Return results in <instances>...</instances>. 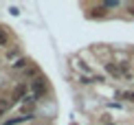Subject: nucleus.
Instances as JSON below:
<instances>
[{
    "instance_id": "nucleus-8",
    "label": "nucleus",
    "mask_w": 134,
    "mask_h": 125,
    "mask_svg": "<svg viewBox=\"0 0 134 125\" xmlns=\"http://www.w3.org/2000/svg\"><path fill=\"white\" fill-rule=\"evenodd\" d=\"M7 59H9V61H13V59H20V50H18V48L9 50V53H7Z\"/></svg>"
},
{
    "instance_id": "nucleus-13",
    "label": "nucleus",
    "mask_w": 134,
    "mask_h": 125,
    "mask_svg": "<svg viewBox=\"0 0 134 125\" xmlns=\"http://www.w3.org/2000/svg\"><path fill=\"white\" fill-rule=\"evenodd\" d=\"M127 9H130V13H134V4H127Z\"/></svg>"
},
{
    "instance_id": "nucleus-7",
    "label": "nucleus",
    "mask_w": 134,
    "mask_h": 125,
    "mask_svg": "<svg viewBox=\"0 0 134 125\" xmlns=\"http://www.w3.org/2000/svg\"><path fill=\"white\" fill-rule=\"evenodd\" d=\"M0 46H9V35L4 33V29H0Z\"/></svg>"
},
{
    "instance_id": "nucleus-11",
    "label": "nucleus",
    "mask_w": 134,
    "mask_h": 125,
    "mask_svg": "<svg viewBox=\"0 0 134 125\" xmlns=\"http://www.w3.org/2000/svg\"><path fill=\"white\" fill-rule=\"evenodd\" d=\"M112 7H119V2H103V9H112Z\"/></svg>"
},
{
    "instance_id": "nucleus-10",
    "label": "nucleus",
    "mask_w": 134,
    "mask_h": 125,
    "mask_svg": "<svg viewBox=\"0 0 134 125\" xmlns=\"http://www.w3.org/2000/svg\"><path fill=\"white\" fill-rule=\"evenodd\" d=\"M37 72H40L37 68H29V70H26V77H33V75H37Z\"/></svg>"
},
{
    "instance_id": "nucleus-2",
    "label": "nucleus",
    "mask_w": 134,
    "mask_h": 125,
    "mask_svg": "<svg viewBox=\"0 0 134 125\" xmlns=\"http://www.w3.org/2000/svg\"><path fill=\"white\" fill-rule=\"evenodd\" d=\"M29 96V86L26 83H18V86L13 88V92H11V105H18V103H22V101Z\"/></svg>"
},
{
    "instance_id": "nucleus-3",
    "label": "nucleus",
    "mask_w": 134,
    "mask_h": 125,
    "mask_svg": "<svg viewBox=\"0 0 134 125\" xmlns=\"http://www.w3.org/2000/svg\"><path fill=\"white\" fill-rule=\"evenodd\" d=\"M105 66V72H108L112 79H121V68L116 66V64H112V61H108V64H103Z\"/></svg>"
},
{
    "instance_id": "nucleus-9",
    "label": "nucleus",
    "mask_w": 134,
    "mask_h": 125,
    "mask_svg": "<svg viewBox=\"0 0 134 125\" xmlns=\"http://www.w3.org/2000/svg\"><path fill=\"white\" fill-rule=\"evenodd\" d=\"M105 81V77L101 75V77H99V75H92V83H103Z\"/></svg>"
},
{
    "instance_id": "nucleus-12",
    "label": "nucleus",
    "mask_w": 134,
    "mask_h": 125,
    "mask_svg": "<svg viewBox=\"0 0 134 125\" xmlns=\"http://www.w3.org/2000/svg\"><path fill=\"white\" fill-rule=\"evenodd\" d=\"M81 83H92V77H81Z\"/></svg>"
},
{
    "instance_id": "nucleus-6",
    "label": "nucleus",
    "mask_w": 134,
    "mask_h": 125,
    "mask_svg": "<svg viewBox=\"0 0 134 125\" xmlns=\"http://www.w3.org/2000/svg\"><path fill=\"white\" fill-rule=\"evenodd\" d=\"M121 96H123L125 101H130V103H134V90H123Z\"/></svg>"
},
{
    "instance_id": "nucleus-5",
    "label": "nucleus",
    "mask_w": 134,
    "mask_h": 125,
    "mask_svg": "<svg viewBox=\"0 0 134 125\" xmlns=\"http://www.w3.org/2000/svg\"><path fill=\"white\" fill-rule=\"evenodd\" d=\"M9 107H13V105H11V101H7V99H2V101H0V116H4V114H7V112H9Z\"/></svg>"
},
{
    "instance_id": "nucleus-1",
    "label": "nucleus",
    "mask_w": 134,
    "mask_h": 125,
    "mask_svg": "<svg viewBox=\"0 0 134 125\" xmlns=\"http://www.w3.org/2000/svg\"><path fill=\"white\" fill-rule=\"evenodd\" d=\"M29 90H31V94L35 96L37 101H40L42 96L46 94V90H48V86H46V79H44V77H35V79H33V81H31Z\"/></svg>"
},
{
    "instance_id": "nucleus-4",
    "label": "nucleus",
    "mask_w": 134,
    "mask_h": 125,
    "mask_svg": "<svg viewBox=\"0 0 134 125\" xmlns=\"http://www.w3.org/2000/svg\"><path fill=\"white\" fill-rule=\"evenodd\" d=\"M31 61H29V57H20V59H15L13 64H11V70H24L26 66H29Z\"/></svg>"
}]
</instances>
